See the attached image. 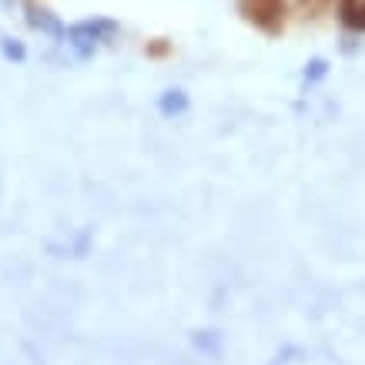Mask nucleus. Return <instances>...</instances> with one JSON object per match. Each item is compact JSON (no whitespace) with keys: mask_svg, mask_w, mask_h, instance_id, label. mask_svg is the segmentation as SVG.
Here are the masks:
<instances>
[{"mask_svg":"<svg viewBox=\"0 0 365 365\" xmlns=\"http://www.w3.org/2000/svg\"><path fill=\"white\" fill-rule=\"evenodd\" d=\"M238 14L265 34H278L285 24V0H238Z\"/></svg>","mask_w":365,"mask_h":365,"instance_id":"obj_1","label":"nucleus"},{"mask_svg":"<svg viewBox=\"0 0 365 365\" xmlns=\"http://www.w3.org/2000/svg\"><path fill=\"white\" fill-rule=\"evenodd\" d=\"M114 31H118V27H114L111 21H84L67 31V41H71V47H74L81 57H88L91 51L101 44V37H108V34H114Z\"/></svg>","mask_w":365,"mask_h":365,"instance_id":"obj_2","label":"nucleus"},{"mask_svg":"<svg viewBox=\"0 0 365 365\" xmlns=\"http://www.w3.org/2000/svg\"><path fill=\"white\" fill-rule=\"evenodd\" d=\"M339 17L345 21V27L365 34V0H339Z\"/></svg>","mask_w":365,"mask_h":365,"instance_id":"obj_3","label":"nucleus"},{"mask_svg":"<svg viewBox=\"0 0 365 365\" xmlns=\"http://www.w3.org/2000/svg\"><path fill=\"white\" fill-rule=\"evenodd\" d=\"M27 21L34 24V27H41V31H47L51 37H67V31L61 27V21H54L47 11H37L34 4H27Z\"/></svg>","mask_w":365,"mask_h":365,"instance_id":"obj_4","label":"nucleus"},{"mask_svg":"<svg viewBox=\"0 0 365 365\" xmlns=\"http://www.w3.org/2000/svg\"><path fill=\"white\" fill-rule=\"evenodd\" d=\"M185 108H188V98L181 91H168L165 98H161V111L165 114H181Z\"/></svg>","mask_w":365,"mask_h":365,"instance_id":"obj_5","label":"nucleus"},{"mask_svg":"<svg viewBox=\"0 0 365 365\" xmlns=\"http://www.w3.org/2000/svg\"><path fill=\"white\" fill-rule=\"evenodd\" d=\"M4 54L11 57V61H24V44H17V41H11V37H4Z\"/></svg>","mask_w":365,"mask_h":365,"instance_id":"obj_6","label":"nucleus"},{"mask_svg":"<svg viewBox=\"0 0 365 365\" xmlns=\"http://www.w3.org/2000/svg\"><path fill=\"white\" fill-rule=\"evenodd\" d=\"M325 74H329V64H325V61H312L309 71H305V78L309 81H322Z\"/></svg>","mask_w":365,"mask_h":365,"instance_id":"obj_7","label":"nucleus"},{"mask_svg":"<svg viewBox=\"0 0 365 365\" xmlns=\"http://www.w3.org/2000/svg\"><path fill=\"white\" fill-rule=\"evenodd\" d=\"M325 4H329V0H302V11H305V14H319Z\"/></svg>","mask_w":365,"mask_h":365,"instance_id":"obj_8","label":"nucleus"},{"mask_svg":"<svg viewBox=\"0 0 365 365\" xmlns=\"http://www.w3.org/2000/svg\"><path fill=\"white\" fill-rule=\"evenodd\" d=\"M148 54H155V57L168 54V44H165V41H158V44H151V47H148Z\"/></svg>","mask_w":365,"mask_h":365,"instance_id":"obj_9","label":"nucleus"}]
</instances>
